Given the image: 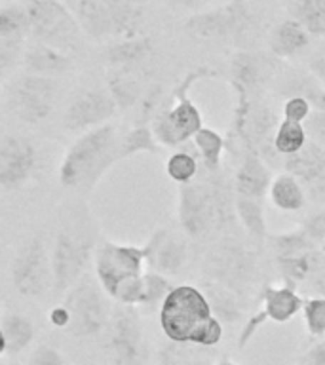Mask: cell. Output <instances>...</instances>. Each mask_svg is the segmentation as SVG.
<instances>
[{
    "label": "cell",
    "instance_id": "cell-37",
    "mask_svg": "<svg viewBox=\"0 0 325 365\" xmlns=\"http://www.w3.org/2000/svg\"><path fill=\"white\" fill-rule=\"evenodd\" d=\"M120 148H122V158L133 156L139 153L158 154L160 145L154 137L150 125H135L133 130H130L122 139H120Z\"/></svg>",
    "mask_w": 325,
    "mask_h": 365
},
{
    "label": "cell",
    "instance_id": "cell-15",
    "mask_svg": "<svg viewBox=\"0 0 325 365\" xmlns=\"http://www.w3.org/2000/svg\"><path fill=\"white\" fill-rule=\"evenodd\" d=\"M36 168V148L27 137L0 133V187L19 188Z\"/></svg>",
    "mask_w": 325,
    "mask_h": 365
},
{
    "label": "cell",
    "instance_id": "cell-11",
    "mask_svg": "<svg viewBox=\"0 0 325 365\" xmlns=\"http://www.w3.org/2000/svg\"><path fill=\"white\" fill-rule=\"evenodd\" d=\"M236 116H234V130L245 143L247 150L261 154L262 158H272L276 153L274 148V135H276V116L267 105L257 103L253 97L239 93Z\"/></svg>",
    "mask_w": 325,
    "mask_h": 365
},
{
    "label": "cell",
    "instance_id": "cell-32",
    "mask_svg": "<svg viewBox=\"0 0 325 365\" xmlns=\"http://www.w3.org/2000/svg\"><path fill=\"white\" fill-rule=\"evenodd\" d=\"M324 253L318 250L306 251L302 255L287 257V259H276L279 272L291 282H304L306 278H312L318 272V268L324 264Z\"/></svg>",
    "mask_w": 325,
    "mask_h": 365
},
{
    "label": "cell",
    "instance_id": "cell-19",
    "mask_svg": "<svg viewBox=\"0 0 325 365\" xmlns=\"http://www.w3.org/2000/svg\"><path fill=\"white\" fill-rule=\"evenodd\" d=\"M210 267L213 282L234 291V287L249 282L255 272V261L253 257L238 245H221L210 255Z\"/></svg>",
    "mask_w": 325,
    "mask_h": 365
},
{
    "label": "cell",
    "instance_id": "cell-44",
    "mask_svg": "<svg viewBox=\"0 0 325 365\" xmlns=\"http://www.w3.org/2000/svg\"><path fill=\"white\" fill-rule=\"evenodd\" d=\"M164 365H205V361L196 354L182 350L181 344L167 348L164 354Z\"/></svg>",
    "mask_w": 325,
    "mask_h": 365
},
{
    "label": "cell",
    "instance_id": "cell-40",
    "mask_svg": "<svg viewBox=\"0 0 325 365\" xmlns=\"http://www.w3.org/2000/svg\"><path fill=\"white\" fill-rule=\"evenodd\" d=\"M302 314H304V327L308 335L316 339L325 336V297H312L302 304Z\"/></svg>",
    "mask_w": 325,
    "mask_h": 365
},
{
    "label": "cell",
    "instance_id": "cell-27",
    "mask_svg": "<svg viewBox=\"0 0 325 365\" xmlns=\"http://www.w3.org/2000/svg\"><path fill=\"white\" fill-rule=\"evenodd\" d=\"M204 295L211 307V312L219 322H238L242 319V307L236 301V297L228 287L221 285L219 282H205L202 285Z\"/></svg>",
    "mask_w": 325,
    "mask_h": 365
},
{
    "label": "cell",
    "instance_id": "cell-18",
    "mask_svg": "<svg viewBox=\"0 0 325 365\" xmlns=\"http://www.w3.org/2000/svg\"><path fill=\"white\" fill-rule=\"evenodd\" d=\"M285 171L301 181L304 192H308L314 200H325V148L316 145L314 141H306V145L295 154L284 156Z\"/></svg>",
    "mask_w": 325,
    "mask_h": 365
},
{
    "label": "cell",
    "instance_id": "cell-29",
    "mask_svg": "<svg viewBox=\"0 0 325 365\" xmlns=\"http://www.w3.org/2000/svg\"><path fill=\"white\" fill-rule=\"evenodd\" d=\"M289 16L310 36H325V0H293Z\"/></svg>",
    "mask_w": 325,
    "mask_h": 365
},
{
    "label": "cell",
    "instance_id": "cell-26",
    "mask_svg": "<svg viewBox=\"0 0 325 365\" xmlns=\"http://www.w3.org/2000/svg\"><path fill=\"white\" fill-rule=\"evenodd\" d=\"M268 196L272 204L282 211H299L306 204V192L299 179L289 173L274 177L268 188Z\"/></svg>",
    "mask_w": 325,
    "mask_h": 365
},
{
    "label": "cell",
    "instance_id": "cell-42",
    "mask_svg": "<svg viewBox=\"0 0 325 365\" xmlns=\"http://www.w3.org/2000/svg\"><path fill=\"white\" fill-rule=\"evenodd\" d=\"M310 113H312V105L302 97H287V101L284 103V120L304 124Z\"/></svg>",
    "mask_w": 325,
    "mask_h": 365
},
{
    "label": "cell",
    "instance_id": "cell-34",
    "mask_svg": "<svg viewBox=\"0 0 325 365\" xmlns=\"http://www.w3.org/2000/svg\"><path fill=\"white\" fill-rule=\"evenodd\" d=\"M108 96L113 97L116 108L128 110V108L135 107L139 99L143 97L141 84L137 82L130 74H113L108 78Z\"/></svg>",
    "mask_w": 325,
    "mask_h": 365
},
{
    "label": "cell",
    "instance_id": "cell-30",
    "mask_svg": "<svg viewBox=\"0 0 325 365\" xmlns=\"http://www.w3.org/2000/svg\"><path fill=\"white\" fill-rule=\"evenodd\" d=\"M234 211L244 228L255 240H264L267 236V217H264V207L262 200L245 198L234 194Z\"/></svg>",
    "mask_w": 325,
    "mask_h": 365
},
{
    "label": "cell",
    "instance_id": "cell-41",
    "mask_svg": "<svg viewBox=\"0 0 325 365\" xmlns=\"http://www.w3.org/2000/svg\"><path fill=\"white\" fill-rule=\"evenodd\" d=\"M175 285L171 284V279L167 276L160 272H147L145 274V297H143V307H154V304H162L164 299L170 295V291Z\"/></svg>",
    "mask_w": 325,
    "mask_h": 365
},
{
    "label": "cell",
    "instance_id": "cell-7",
    "mask_svg": "<svg viewBox=\"0 0 325 365\" xmlns=\"http://www.w3.org/2000/svg\"><path fill=\"white\" fill-rule=\"evenodd\" d=\"M61 307L67 314L65 331L73 336L99 335L108 325L113 312L108 308L107 293L101 289L99 282L90 276H82L68 289Z\"/></svg>",
    "mask_w": 325,
    "mask_h": 365
},
{
    "label": "cell",
    "instance_id": "cell-35",
    "mask_svg": "<svg viewBox=\"0 0 325 365\" xmlns=\"http://www.w3.org/2000/svg\"><path fill=\"white\" fill-rule=\"evenodd\" d=\"M192 139L196 148H198L200 156H202L205 170L211 171V173H217L219 165H221V154L222 148H225V139L215 130H211V128H202Z\"/></svg>",
    "mask_w": 325,
    "mask_h": 365
},
{
    "label": "cell",
    "instance_id": "cell-12",
    "mask_svg": "<svg viewBox=\"0 0 325 365\" xmlns=\"http://www.w3.org/2000/svg\"><path fill=\"white\" fill-rule=\"evenodd\" d=\"M108 354L116 365H143L145 361V333L141 319L133 307L116 304L108 319Z\"/></svg>",
    "mask_w": 325,
    "mask_h": 365
},
{
    "label": "cell",
    "instance_id": "cell-31",
    "mask_svg": "<svg viewBox=\"0 0 325 365\" xmlns=\"http://www.w3.org/2000/svg\"><path fill=\"white\" fill-rule=\"evenodd\" d=\"M153 51V44L148 38H141V36H131L125 38L118 44L108 46L107 59L113 65L118 67H128V65H135V63L145 61Z\"/></svg>",
    "mask_w": 325,
    "mask_h": 365
},
{
    "label": "cell",
    "instance_id": "cell-8",
    "mask_svg": "<svg viewBox=\"0 0 325 365\" xmlns=\"http://www.w3.org/2000/svg\"><path fill=\"white\" fill-rule=\"evenodd\" d=\"M27 14L34 42L51 46L65 53L80 44L82 29L73 11L59 0H31Z\"/></svg>",
    "mask_w": 325,
    "mask_h": 365
},
{
    "label": "cell",
    "instance_id": "cell-17",
    "mask_svg": "<svg viewBox=\"0 0 325 365\" xmlns=\"http://www.w3.org/2000/svg\"><path fill=\"white\" fill-rule=\"evenodd\" d=\"M116 113L113 97L107 90L91 88L80 91L65 110L63 124L71 131H90L93 128L108 124Z\"/></svg>",
    "mask_w": 325,
    "mask_h": 365
},
{
    "label": "cell",
    "instance_id": "cell-50",
    "mask_svg": "<svg viewBox=\"0 0 325 365\" xmlns=\"http://www.w3.org/2000/svg\"><path fill=\"white\" fill-rule=\"evenodd\" d=\"M171 4L175 6H196V4H204L207 0H170Z\"/></svg>",
    "mask_w": 325,
    "mask_h": 365
},
{
    "label": "cell",
    "instance_id": "cell-43",
    "mask_svg": "<svg viewBox=\"0 0 325 365\" xmlns=\"http://www.w3.org/2000/svg\"><path fill=\"white\" fill-rule=\"evenodd\" d=\"M302 125L306 130V135H310V141L325 148V110L312 108V113L308 114V118L304 120Z\"/></svg>",
    "mask_w": 325,
    "mask_h": 365
},
{
    "label": "cell",
    "instance_id": "cell-36",
    "mask_svg": "<svg viewBox=\"0 0 325 365\" xmlns=\"http://www.w3.org/2000/svg\"><path fill=\"white\" fill-rule=\"evenodd\" d=\"M308 137L304 125L289 122V120H282L276 128V135H274V148L276 153L282 156H289V154L299 153L304 145H306Z\"/></svg>",
    "mask_w": 325,
    "mask_h": 365
},
{
    "label": "cell",
    "instance_id": "cell-28",
    "mask_svg": "<svg viewBox=\"0 0 325 365\" xmlns=\"http://www.w3.org/2000/svg\"><path fill=\"white\" fill-rule=\"evenodd\" d=\"M0 329L4 333L6 352L19 354L33 342L34 325L33 322L23 314H8L0 324Z\"/></svg>",
    "mask_w": 325,
    "mask_h": 365
},
{
    "label": "cell",
    "instance_id": "cell-6",
    "mask_svg": "<svg viewBox=\"0 0 325 365\" xmlns=\"http://www.w3.org/2000/svg\"><path fill=\"white\" fill-rule=\"evenodd\" d=\"M207 68H198L182 80V84L177 88L175 101L173 105H165L164 108H160L156 116L153 120L154 137L158 145L164 147H179L182 143H187L188 139H192L204 125H202V114H200L198 107L194 105L192 99L188 97V90L190 86L198 78H202V74H207Z\"/></svg>",
    "mask_w": 325,
    "mask_h": 365
},
{
    "label": "cell",
    "instance_id": "cell-22",
    "mask_svg": "<svg viewBox=\"0 0 325 365\" xmlns=\"http://www.w3.org/2000/svg\"><path fill=\"white\" fill-rule=\"evenodd\" d=\"M21 63L25 71H27V74L46 76V78L63 76V74L68 73L71 67H73V59H71L68 53H65L61 50H56L51 46L40 44V42H34L29 48H25Z\"/></svg>",
    "mask_w": 325,
    "mask_h": 365
},
{
    "label": "cell",
    "instance_id": "cell-33",
    "mask_svg": "<svg viewBox=\"0 0 325 365\" xmlns=\"http://www.w3.org/2000/svg\"><path fill=\"white\" fill-rule=\"evenodd\" d=\"M282 93L287 97H302L316 110H325V88L314 76H293L282 86Z\"/></svg>",
    "mask_w": 325,
    "mask_h": 365
},
{
    "label": "cell",
    "instance_id": "cell-49",
    "mask_svg": "<svg viewBox=\"0 0 325 365\" xmlns=\"http://www.w3.org/2000/svg\"><path fill=\"white\" fill-rule=\"evenodd\" d=\"M314 287L321 293V297H325V262L318 268V272L312 276Z\"/></svg>",
    "mask_w": 325,
    "mask_h": 365
},
{
    "label": "cell",
    "instance_id": "cell-5",
    "mask_svg": "<svg viewBox=\"0 0 325 365\" xmlns=\"http://www.w3.org/2000/svg\"><path fill=\"white\" fill-rule=\"evenodd\" d=\"M179 222L190 238L202 240L236 215L234 196L219 181L179 185Z\"/></svg>",
    "mask_w": 325,
    "mask_h": 365
},
{
    "label": "cell",
    "instance_id": "cell-52",
    "mask_svg": "<svg viewBox=\"0 0 325 365\" xmlns=\"http://www.w3.org/2000/svg\"><path fill=\"white\" fill-rule=\"evenodd\" d=\"M215 365H238L236 361H232V359H221V361H217Z\"/></svg>",
    "mask_w": 325,
    "mask_h": 365
},
{
    "label": "cell",
    "instance_id": "cell-23",
    "mask_svg": "<svg viewBox=\"0 0 325 365\" xmlns=\"http://www.w3.org/2000/svg\"><path fill=\"white\" fill-rule=\"evenodd\" d=\"M267 78V61L253 51H238L232 57V86L239 93L255 99Z\"/></svg>",
    "mask_w": 325,
    "mask_h": 365
},
{
    "label": "cell",
    "instance_id": "cell-10",
    "mask_svg": "<svg viewBox=\"0 0 325 365\" xmlns=\"http://www.w3.org/2000/svg\"><path fill=\"white\" fill-rule=\"evenodd\" d=\"M11 284L23 297H40L51 289V253L42 234L27 240L17 251L11 262Z\"/></svg>",
    "mask_w": 325,
    "mask_h": 365
},
{
    "label": "cell",
    "instance_id": "cell-3",
    "mask_svg": "<svg viewBox=\"0 0 325 365\" xmlns=\"http://www.w3.org/2000/svg\"><path fill=\"white\" fill-rule=\"evenodd\" d=\"M113 124L84 131L67 148L59 164V182L71 190L88 192L122 158V148Z\"/></svg>",
    "mask_w": 325,
    "mask_h": 365
},
{
    "label": "cell",
    "instance_id": "cell-2",
    "mask_svg": "<svg viewBox=\"0 0 325 365\" xmlns=\"http://www.w3.org/2000/svg\"><path fill=\"white\" fill-rule=\"evenodd\" d=\"M97 228L88 207L71 205L61 217L51 247V291L61 295L82 276L97 250Z\"/></svg>",
    "mask_w": 325,
    "mask_h": 365
},
{
    "label": "cell",
    "instance_id": "cell-25",
    "mask_svg": "<svg viewBox=\"0 0 325 365\" xmlns=\"http://www.w3.org/2000/svg\"><path fill=\"white\" fill-rule=\"evenodd\" d=\"M308 44H310V34L291 17L276 25L268 38V46L276 57H293L306 50Z\"/></svg>",
    "mask_w": 325,
    "mask_h": 365
},
{
    "label": "cell",
    "instance_id": "cell-39",
    "mask_svg": "<svg viewBox=\"0 0 325 365\" xmlns=\"http://www.w3.org/2000/svg\"><path fill=\"white\" fill-rule=\"evenodd\" d=\"M165 171H167L170 179H173L179 185H187V182L194 181V177L198 175V160L192 153L179 150V153H173L167 158Z\"/></svg>",
    "mask_w": 325,
    "mask_h": 365
},
{
    "label": "cell",
    "instance_id": "cell-38",
    "mask_svg": "<svg viewBox=\"0 0 325 365\" xmlns=\"http://www.w3.org/2000/svg\"><path fill=\"white\" fill-rule=\"evenodd\" d=\"M270 244H272L274 259H287V257H296L306 253V251L316 250V244L308 238L306 234L302 232V228L301 230H295V232L272 236Z\"/></svg>",
    "mask_w": 325,
    "mask_h": 365
},
{
    "label": "cell",
    "instance_id": "cell-45",
    "mask_svg": "<svg viewBox=\"0 0 325 365\" xmlns=\"http://www.w3.org/2000/svg\"><path fill=\"white\" fill-rule=\"evenodd\" d=\"M302 232L312 240L316 245H321L325 242V211H319L316 215L308 217L302 225Z\"/></svg>",
    "mask_w": 325,
    "mask_h": 365
},
{
    "label": "cell",
    "instance_id": "cell-1",
    "mask_svg": "<svg viewBox=\"0 0 325 365\" xmlns=\"http://www.w3.org/2000/svg\"><path fill=\"white\" fill-rule=\"evenodd\" d=\"M160 327L173 344L213 348L222 339V324L213 316L204 291L175 285L160 304Z\"/></svg>",
    "mask_w": 325,
    "mask_h": 365
},
{
    "label": "cell",
    "instance_id": "cell-48",
    "mask_svg": "<svg viewBox=\"0 0 325 365\" xmlns=\"http://www.w3.org/2000/svg\"><path fill=\"white\" fill-rule=\"evenodd\" d=\"M308 67H310V73L316 80H318L319 84L325 88V48L324 50H319L316 56H312L310 63H308Z\"/></svg>",
    "mask_w": 325,
    "mask_h": 365
},
{
    "label": "cell",
    "instance_id": "cell-13",
    "mask_svg": "<svg viewBox=\"0 0 325 365\" xmlns=\"http://www.w3.org/2000/svg\"><path fill=\"white\" fill-rule=\"evenodd\" d=\"M249 6L244 0H232L215 10L196 14L187 21L188 33L200 38H230L247 33L251 29Z\"/></svg>",
    "mask_w": 325,
    "mask_h": 365
},
{
    "label": "cell",
    "instance_id": "cell-14",
    "mask_svg": "<svg viewBox=\"0 0 325 365\" xmlns=\"http://www.w3.org/2000/svg\"><path fill=\"white\" fill-rule=\"evenodd\" d=\"M262 307L257 314H253L245 322L244 329L239 333L238 346L239 350L253 339L255 331L261 327L264 322H276V324H287L293 316L302 310L301 297L296 295L293 285H267L262 289Z\"/></svg>",
    "mask_w": 325,
    "mask_h": 365
},
{
    "label": "cell",
    "instance_id": "cell-46",
    "mask_svg": "<svg viewBox=\"0 0 325 365\" xmlns=\"http://www.w3.org/2000/svg\"><path fill=\"white\" fill-rule=\"evenodd\" d=\"M25 365H65V361H63V356L57 352L56 348L40 346L31 354V358L27 359Z\"/></svg>",
    "mask_w": 325,
    "mask_h": 365
},
{
    "label": "cell",
    "instance_id": "cell-9",
    "mask_svg": "<svg viewBox=\"0 0 325 365\" xmlns=\"http://www.w3.org/2000/svg\"><path fill=\"white\" fill-rule=\"evenodd\" d=\"M57 96L59 84L56 78L23 74L11 82L6 96V107L16 118L29 124H40L51 114Z\"/></svg>",
    "mask_w": 325,
    "mask_h": 365
},
{
    "label": "cell",
    "instance_id": "cell-51",
    "mask_svg": "<svg viewBox=\"0 0 325 365\" xmlns=\"http://www.w3.org/2000/svg\"><path fill=\"white\" fill-rule=\"evenodd\" d=\"M6 354V341H4V333L0 329V356H4Z\"/></svg>",
    "mask_w": 325,
    "mask_h": 365
},
{
    "label": "cell",
    "instance_id": "cell-53",
    "mask_svg": "<svg viewBox=\"0 0 325 365\" xmlns=\"http://www.w3.org/2000/svg\"><path fill=\"white\" fill-rule=\"evenodd\" d=\"M321 253H324V257H325V242L321 244Z\"/></svg>",
    "mask_w": 325,
    "mask_h": 365
},
{
    "label": "cell",
    "instance_id": "cell-21",
    "mask_svg": "<svg viewBox=\"0 0 325 365\" xmlns=\"http://www.w3.org/2000/svg\"><path fill=\"white\" fill-rule=\"evenodd\" d=\"M270 182H272V177L264 164V158L253 150H245L244 160L234 177V188H236L234 194L245 196V198L262 200L268 194Z\"/></svg>",
    "mask_w": 325,
    "mask_h": 365
},
{
    "label": "cell",
    "instance_id": "cell-4",
    "mask_svg": "<svg viewBox=\"0 0 325 365\" xmlns=\"http://www.w3.org/2000/svg\"><path fill=\"white\" fill-rule=\"evenodd\" d=\"M147 264L145 245L101 242L93 253L96 279L101 289L124 307H143Z\"/></svg>",
    "mask_w": 325,
    "mask_h": 365
},
{
    "label": "cell",
    "instance_id": "cell-16",
    "mask_svg": "<svg viewBox=\"0 0 325 365\" xmlns=\"http://www.w3.org/2000/svg\"><path fill=\"white\" fill-rule=\"evenodd\" d=\"M29 34L27 8L17 4L0 8V78H6L23 59Z\"/></svg>",
    "mask_w": 325,
    "mask_h": 365
},
{
    "label": "cell",
    "instance_id": "cell-20",
    "mask_svg": "<svg viewBox=\"0 0 325 365\" xmlns=\"http://www.w3.org/2000/svg\"><path fill=\"white\" fill-rule=\"evenodd\" d=\"M145 250H147L148 267L164 276L179 272L188 261V245L165 228L156 230L150 236V240L145 244Z\"/></svg>",
    "mask_w": 325,
    "mask_h": 365
},
{
    "label": "cell",
    "instance_id": "cell-47",
    "mask_svg": "<svg viewBox=\"0 0 325 365\" xmlns=\"http://www.w3.org/2000/svg\"><path fill=\"white\" fill-rule=\"evenodd\" d=\"M302 365H325V336L308 348L302 358Z\"/></svg>",
    "mask_w": 325,
    "mask_h": 365
},
{
    "label": "cell",
    "instance_id": "cell-24",
    "mask_svg": "<svg viewBox=\"0 0 325 365\" xmlns=\"http://www.w3.org/2000/svg\"><path fill=\"white\" fill-rule=\"evenodd\" d=\"M74 17L82 33L88 34L90 38L103 40L114 36L113 17L105 0H76Z\"/></svg>",
    "mask_w": 325,
    "mask_h": 365
}]
</instances>
